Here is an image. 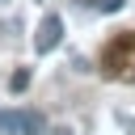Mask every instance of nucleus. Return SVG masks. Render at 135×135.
Wrapping results in <instances>:
<instances>
[{"mask_svg":"<svg viewBox=\"0 0 135 135\" xmlns=\"http://www.w3.org/2000/svg\"><path fill=\"white\" fill-rule=\"evenodd\" d=\"M8 89H13V93H25V89H30V72H25V68H21V72H13Z\"/></svg>","mask_w":135,"mask_h":135,"instance_id":"obj_3","label":"nucleus"},{"mask_svg":"<svg viewBox=\"0 0 135 135\" xmlns=\"http://www.w3.org/2000/svg\"><path fill=\"white\" fill-rule=\"evenodd\" d=\"M59 42H63V17L46 13V17L38 21V34H34V51H38V55H51Z\"/></svg>","mask_w":135,"mask_h":135,"instance_id":"obj_2","label":"nucleus"},{"mask_svg":"<svg viewBox=\"0 0 135 135\" xmlns=\"http://www.w3.org/2000/svg\"><path fill=\"white\" fill-rule=\"evenodd\" d=\"M55 135H72V131H68V127H55Z\"/></svg>","mask_w":135,"mask_h":135,"instance_id":"obj_5","label":"nucleus"},{"mask_svg":"<svg viewBox=\"0 0 135 135\" xmlns=\"http://www.w3.org/2000/svg\"><path fill=\"white\" fill-rule=\"evenodd\" d=\"M93 8H97V13H122L127 0H93Z\"/></svg>","mask_w":135,"mask_h":135,"instance_id":"obj_4","label":"nucleus"},{"mask_svg":"<svg viewBox=\"0 0 135 135\" xmlns=\"http://www.w3.org/2000/svg\"><path fill=\"white\" fill-rule=\"evenodd\" d=\"M0 135H42V114H34V110H0Z\"/></svg>","mask_w":135,"mask_h":135,"instance_id":"obj_1","label":"nucleus"}]
</instances>
